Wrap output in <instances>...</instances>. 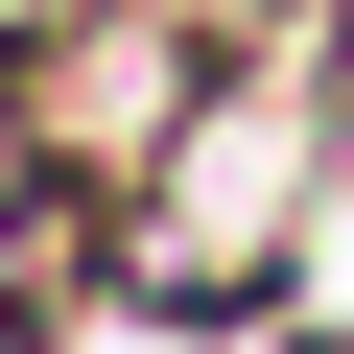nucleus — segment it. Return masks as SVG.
Wrapping results in <instances>:
<instances>
[{
	"label": "nucleus",
	"instance_id": "nucleus-1",
	"mask_svg": "<svg viewBox=\"0 0 354 354\" xmlns=\"http://www.w3.org/2000/svg\"><path fill=\"white\" fill-rule=\"evenodd\" d=\"M0 95H24V142H48L71 213H142L165 142H189V95H213V0H95V24H48Z\"/></svg>",
	"mask_w": 354,
	"mask_h": 354
},
{
	"label": "nucleus",
	"instance_id": "nucleus-3",
	"mask_svg": "<svg viewBox=\"0 0 354 354\" xmlns=\"http://www.w3.org/2000/svg\"><path fill=\"white\" fill-rule=\"evenodd\" d=\"M71 283V189H48V142H24V95H0V330H24Z\"/></svg>",
	"mask_w": 354,
	"mask_h": 354
},
{
	"label": "nucleus",
	"instance_id": "nucleus-2",
	"mask_svg": "<svg viewBox=\"0 0 354 354\" xmlns=\"http://www.w3.org/2000/svg\"><path fill=\"white\" fill-rule=\"evenodd\" d=\"M307 165H330V95H307V71L189 95V142H165V189H142V260H165V283H260L283 213H307Z\"/></svg>",
	"mask_w": 354,
	"mask_h": 354
}]
</instances>
